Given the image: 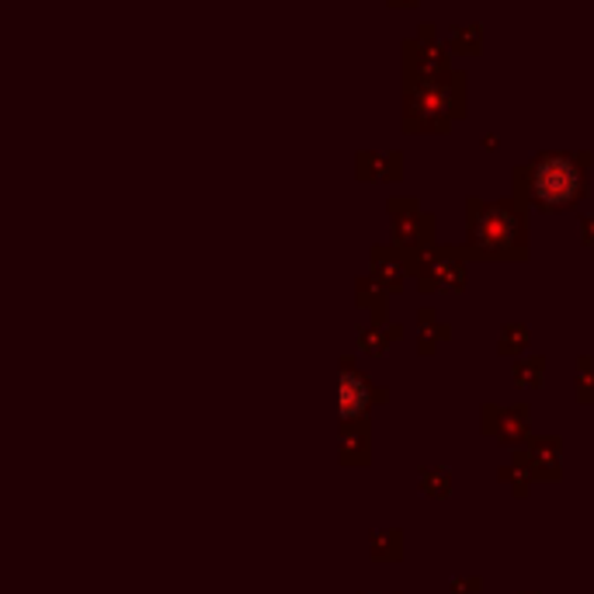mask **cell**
I'll return each instance as SVG.
<instances>
[{
	"mask_svg": "<svg viewBox=\"0 0 594 594\" xmlns=\"http://www.w3.org/2000/svg\"><path fill=\"white\" fill-rule=\"evenodd\" d=\"M514 188L543 213L573 209L587 191V153H543L514 175Z\"/></svg>",
	"mask_w": 594,
	"mask_h": 594,
	"instance_id": "1",
	"label": "cell"
},
{
	"mask_svg": "<svg viewBox=\"0 0 594 594\" xmlns=\"http://www.w3.org/2000/svg\"><path fill=\"white\" fill-rule=\"evenodd\" d=\"M525 213L519 202H470V243L484 258L525 254Z\"/></svg>",
	"mask_w": 594,
	"mask_h": 594,
	"instance_id": "2",
	"label": "cell"
},
{
	"mask_svg": "<svg viewBox=\"0 0 594 594\" xmlns=\"http://www.w3.org/2000/svg\"><path fill=\"white\" fill-rule=\"evenodd\" d=\"M584 237H587V240L594 237V216H587V219H584Z\"/></svg>",
	"mask_w": 594,
	"mask_h": 594,
	"instance_id": "3",
	"label": "cell"
}]
</instances>
